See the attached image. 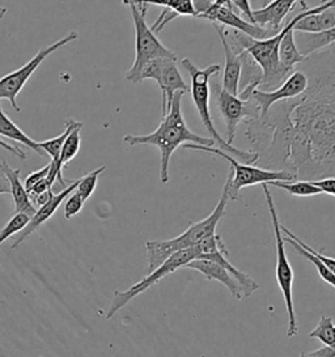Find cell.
I'll list each match as a JSON object with an SVG mask.
<instances>
[{"label": "cell", "instance_id": "obj_1", "mask_svg": "<svg viewBox=\"0 0 335 357\" xmlns=\"http://www.w3.org/2000/svg\"><path fill=\"white\" fill-rule=\"evenodd\" d=\"M304 62L312 71L291 113L287 172L314 178L335 170V43Z\"/></svg>", "mask_w": 335, "mask_h": 357}, {"label": "cell", "instance_id": "obj_2", "mask_svg": "<svg viewBox=\"0 0 335 357\" xmlns=\"http://www.w3.org/2000/svg\"><path fill=\"white\" fill-rule=\"evenodd\" d=\"M184 92H177L172 106L165 116H163L160 125L152 134L147 135H126L124 142L128 146H155L160 151V181L163 183H168L169 181V164L172 155L179 146L186 143H194L199 146L215 147V140L209 137H199L188 128L185 118L182 114L181 101L184 97Z\"/></svg>", "mask_w": 335, "mask_h": 357}, {"label": "cell", "instance_id": "obj_3", "mask_svg": "<svg viewBox=\"0 0 335 357\" xmlns=\"http://www.w3.org/2000/svg\"><path fill=\"white\" fill-rule=\"evenodd\" d=\"M228 190H230V182L227 179L223 188L219 203L216 204L214 211L206 219L193 224L181 236L174 237L172 240H164V241L146 242L148 273H152L154 270H156L157 267H160L173 254L194 248L195 245H198L199 242L206 240L207 237L216 233V227L219 221L223 219V216L225 215L227 202L230 199Z\"/></svg>", "mask_w": 335, "mask_h": 357}, {"label": "cell", "instance_id": "obj_4", "mask_svg": "<svg viewBox=\"0 0 335 357\" xmlns=\"http://www.w3.org/2000/svg\"><path fill=\"white\" fill-rule=\"evenodd\" d=\"M182 67L185 68V71H188L191 79V97L194 101V105L198 110L199 116L202 119L203 126L206 127V130L209 131V135L215 140L216 146L219 149L224 151L225 153L230 155L232 158H239L244 164L253 165L258 161V153L253 152V151H241L239 148L233 147L227 143V140H224L212 121L211 116V110H209V97H211V91H209V79L214 75H218L221 70L219 64H211L207 68L199 70L194 64L191 63V61L185 58L182 59Z\"/></svg>", "mask_w": 335, "mask_h": 357}, {"label": "cell", "instance_id": "obj_5", "mask_svg": "<svg viewBox=\"0 0 335 357\" xmlns=\"http://www.w3.org/2000/svg\"><path fill=\"white\" fill-rule=\"evenodd\" d=\"M185 149H193V151H203V152H209L212 155H216L219 158L227 160L230 164V174H228V182H230V199H239V194L244 188H249L253 185H269L270 182L275 181H287L291 182L295 181V176L291 174L287 170H271V169L258 168V167H253L248 165L244 162H239L234 158H232L228 153H225L224 151H221L216 147H207V146H199L194 143H186L184 144Z\"/></svg>", "mask_w": 335, "mask_h": 357}, {"label": "cell", "instance_id": "obj_6", "mask_svg": "<svg viewBox=\"0 0 335 357\" xmlns=\"http://www.w3.org/2000/svg\"><path fill=\"white\" fill-rule=\"evenodd\" d=\"M124 3L130 7L135 26V61L126 75V79L137 84L140 73L148 62L157 58H177V55L160 43L155 32L147 25V11L139 10L133 0H124Z\"/></svg>", "mask_w": 335, "mask_h": 357}, {"label": "cell", "instance_id": "obj_7", "mask_svg": "<svg viewBox=\"0 0 335 357\" xmlns=\"http://www.w3.org/2000/svg\"><path fill=\"white\" fill-rule=\"evenodd\" d=\"M262 190H263V194H265V198H266L267 208H269L270 216H271L272 228H274V237H275V245H276V282L279 284V288L282 291L283 298H284L285 307H287V314H288L287 335H288V337H293V336L297 335V333H299L292 296L295 273H293L292 266L287 258L282 229H281V222H279V218H278V211H276L275 204H274L271 191L267 189L266 183L262 185Z\"/></svg>", "mask_w": 335, "mask_h": 357}, {"label": "cell", "instance_id": "obj_8", "mask_svg": "<svg viewBox=\"0 0 335 357\" xmlns=\"http://www.w3.org/2000/svg\"><path fill=\"white\" fill-rule=\"evenodd\" d=\"M198 257L199 252L197 246L181 250V252L173 254L170 258H168L167 261L163 263L160 267H157L156 270H154L152 273H148L144 279H142L139 283L130 287L127 291H122V292L117 291L114 292V298H113L105 318L112 319L121 309H124L131 300H134L136 296L146 292L147 289L154 287L161 279H164L170 273H176L179 268H184L188 262H191L193 259H195Z\"/></svg>", "mask_w": 335, "mask_h": 357}, {"label": "cell", "instance_id": "obj_9", "mask_svg": "<svg viewBox=\"0 0 335 357\" xmlns=\"http://www.w3.org/2000/svg\"><path fill=\"white\" fill-rule=\"evenodd\" d=\"M144 80H155L161 89L163 116L172 106L173 97L177 92H190L188 86L177 67V58H157L144 66L139 76V83Z\"/></svg>", "mask_w": 335, "mask_h": 357}, {"label": "cell", "instance_id": "obj_10", "mask_svg": "<svg viewBox=\"0 0 335 357\" xmlns=\"http://www.w3.org/2000/svg\"><path fill=\"white\" fill-rule=\"evenodd\" d=\"M77 38V33H68L66 37H63L62 40L52 43L50 46L41 49L38 53L36 54L31 61L27 64H24L21 68L6 75L0 79V100H8L10 106L16 110L20 112L21 107L16 101V97L22 91V88L27 84V82L29 80L31 75L34 74V71L41 66L42 62L52 53H55L57 50H59L63 46H66L67 43H73Z\"/></svg>", "mask_w": 335, "mask_h": 357}, {"label": "cell", "instance_id": "obj_11", "mask_svg": "<svg viewBox=\"0 0 335 357\" xmlns=\"http://www.w3.org/2000/svg\"><path fill=\"white\" fill-rule=\"evenodd\" d=\"M195 10L198 12V19L209 20L212 24H219L224 28L234 29L249 36L254 40H266L275 36L276 32L265 29L255 24L246 22L233 12L230 7H218L211 0H193ZM279 33V32H278Z\"/></svg>", "mask_w": 335, "mask_h": 357}, {"label": "cell", "instance_id": "obj_12", "mask_svg": "<svg viewBox=\"0 0 335 357\" xmlns=\"http://www.w3.org/2000/svg\"><path fill=\"white\" fill-rule=\"evenodd\" d=\"M215 92L220 116L225 123L227 143L232 146L241 122L257 118L260 116V110L251 98L244 101L239 96L230 95V92L224 91L221 85L215 84Z\"/></svg>", "mask_w": 335, "mask_h": 357}, {"label": "cell", "instance_id": "obj_13", "mask_svg": "<svg viewBox=\"0 0 335 357\" xmlns=\"http://www.w3.org/2000/svg\"><path fill=\"white\" fill-rule=\"evenodd\" d=\"M306 88H308V76L303 71L295 70L279 88L272 91L254 89L251 92V98L258 107L260 116H265L272 105L303 95Z\"/></svg>", "mask_w": 335, "mask_h": 357}, {"label": "cell", "instance_id": "obj_14", "mask_svg": "<svg viewBox=\"0 0 335 357\" xmlns=\"http://www.w3.org/2000/svg\"><path fill=\"white\" fill-rule=\"evenodd\" d=\"M77 185H79V179L73 181L71 185H68L67 188H64L63 191H61L59 194H52V197H50V199L47 200L40 208H37L36 213L31 216V220L27 224V227L20 231L19 238L12 243L10 249H12V250L17 249L21 243L31 236L33 231H36L37 228H40L43 222H46V221L49 220L52 215L57 212V210L59 208V206L62 204L63 202L67 199V197H68L70 194H73V191L76 190Z\"/></svg>", "mask_w": 335, "mask_h": 357}, {"label": "cell", "instance_id": "obj_15", "mask_svg": "<svg viewBox=\"0 0 335 357\" xmlns=\"http://www.w3.org/2000/svg\"><path fill=\"white\" fill-rule=\"evenodd\" d=\"M184 268L195 270L203 276H206L207 280H218L220 283L224 284L232 296L236 297L237 300H242L245 297L240 283L233 278V275L225 267H223L218 262L204 259V258H195L191 262H188Z\"/></svg>", "mask_w": 335, "mask_h": 357}, {"label": "cell", "instance_id": "obj_16", "mask_svg": "<svg viewBox=\"0 0 335 357\" xmlns=\"http://www.w3.org/2000/svg\"><path fill=\"white\" fill-rule=\"evenodd\" d=\"M216 32L219 34L220 43L223 46L224 58H225V67L223 75V83L221 86L224 91L230 92V95H239V85H240L241 61L239 54L236 53L230 43L227 40V36L224 33V26L219 24H214Z\"/></svg>", "mask_w": 335, "mask_h": 357}, {"label": "cell", "instance_id": "obj_17", "mask_svg": "<svg viewBox=\"0 0 335 357\" xmlns=\"http://www.w3.org/2000/svg\"><path fill=\"white\" fill-rule=\"evenodd\" d=\"M297 1L299 0H272L263 8L253 10L254 22L265 29L281 32L284 19L292 11Z\"/></svg>", "mask_w": 335, "mask_h": 357}, {"label": "cell", "instance_id": "obj_18", "mask_svg": "<svg viewBox=\"0 0 335 357\" xmlns=\"http://www.w3.org/2000/svg\"><path fill=\"white\" fill-rule=\"evenodd\" d=\"M0 170L6 174V177L8 179L10 195L15 202V213H27L29 218H31L37 210L31 204L28 191L25 189L24 183L21 182L20 170L10 168L6 161H3L0 164Z\"/></svg>", "mask_w": 335, "mask_h": 357}, {"label": "cell", "instance_id": "obj_19", "mask_svg": "<svg viewBox=\"0 0 335 357\" xmlns=\"http://www.w3.org/2000/svg\"><path fill=\"white\" fill-rule=\"evenodd\" d=\"M295 41L299 52L304 56H309L335 43V26L322 33L295 32Z\"/></svg>", "mask_w": 335, "mask_h": 357}, {"label": "cell", "instance_id": "obj_20", "mask_svg": "<svg viewBox=\"0 0 335 357\" xmlns=\"http://www.w3.org/2000/svg\"><path fill=\"white\" fill-rule=\"evenodd\" d=\"M335 26V7H327L299 20L293 31L302 33H322Z\"/></svg>", "mask_w": 335, "mask_h": 357}, {"label": "cell", "instance_id": "obj_21", "mask_svg": "<svg viewBox=\"0 0 335 357\" xmlns=\"http://www.w3.org/2000/svg\"><path fill=\"white\" fill-rule=\"evenodd\" d=\"M0 135L4 137H8L10 140L24 144L28 148H31V151H34L37 155L45 156L46 153L42 151L38 142L31 140L21 128L16 126L8 116H6L3 107L0 105Z\"/></svg>", "mask_w": 335, "mask_h": 357}, {"label": "cell", "instance_id": "obj_22", "mask_svg": "<svg viewBox=\"0 0 335 357\" xmlns=\"http://www.w3.org/2000/svg\"><path fill=\"white\" fill-rule=\"evenodd\" d=\"M278 56H279V62L292 71H295L296 64L303 63L306 59V56H304L297 49L293 28L283 36L282 41L279 43V49H278Z\"/></svg>", "mask_w": 335, "mask_h": 357}, {"label": "cell", "instance_id": "obj_23", "mask_svg": "<svg viewBox=\"0 0 335 357\" xmlns=\"http://www.w3.org/2000/svg\"><path fill=\"white\" fill-rule=\"evenodd\" d=\"M83 126L76 127L73 128V131L68 134L67 139L64 140L63 144L62 152L59 160L57 162V168L58 172L62 174V169L71 161L73 158L77 156L79 151H80V144H82V137H80V131H82Z\"/></svg>", "mask_w": 335, "mask_h": 357}, {"label": "cell", "instance_id": "obj_24", "mask_svg": "<svg viewBox=\"0 0 335 357\" xmlns=\"http://www.w3.org/2000/svg\"><path fill=\"white\" fill-rule=\"evenodd\" d=\"M83 126L82 122H76L73 119H70L67 123H66V128L63 131V134H61L59 137H52L49 140H45V142H40V147L42 151L49 155L52 158V161L54 162H58L59 156H61V152H62L63 144H64V140L68 137V134L73 131V128L76 127Z\"/></svg>", "mask_w": 335, "mask_h": 357}, {"label": "cell", "instance_id": "obj_25", "mask_svg": "<svg viewBox=\"0 0 335 357\" xmlns=\"http://www.w3.org/2000/svg\"><path fill=\"white\" fill-rule=\"evenodd\" d=\"M269 185L285 190L288 194L293 197H314L322 194V190L314 185L313 181H296V182H287V181H275Z\"/></svg>", "mask_w": 335, "mask_h": 357}, {"label": "cell", "instance_id": "obj_26", "mask_svg": "<svg viewBox=\"0 0 335 357\" xmlns=\"http://www.w3.org/2000/svg\"><path fill=\"white\" fill-rule=\"evenodd\" d=\"M283 240H284V242L290 243V245L292 246L293 249H295L296 252H299L300 255H303L304 258H305L308 262L312 263L314 267H315L317 273H320L321 279L325 280L326 283L329 284L330 287L335 288V275L332 273V270H330L327 266H325L324 263L321 262L315 255L311 254L309 252H306V250L304 249L303 246H300L297 242L293 241L292 238H290V237H287V236H284V234H283Z\"/></svg>", "mask_w": 335, "mask_h": 357}, {"label": "cell", "instance_id": "obj_27", "mask_svg": "<svg viewBox=\"0 0 335 357\" xmlns=\"http://www.w3.org/2000/svg\"><path fill=\"white\" fill-rule=\"evenodd\" d=\"M311 337H315L324 343L325 347H335V331L333 319L327 315L321 317L318 325L309 334Z\"/></svg>", "mask_w": 335, "mask_h": 357}, {"label": "cell", "instance_id": "obj_28", "mask_svg": "<svg viewBox=\"0 0 335 357\" xmlns=\"http://www.w3.org/2000/svg\"><path fill=\"white\" fill-rule=\"evenodd\" d=\"M106 170V167L103 165L98 169H96L94 172H91L89 174H87L83 178L79 179V185L76 188V192L82 197V199H89L94 192V190L97 188V182H98V177L103 174V172Z\"/></svg>", "mask_w": 335, "mask_h": 357}, {"label": "cell", "instance_id": "obj_29", "mask_svg": "<svg viewBox=\"0 0 335 357\" xmlns=\"http://www.w3.org/2000/svg\"><path fill=\"white\" fill-rule=\"evenodd\" d=\"M29 220H31V218L27 213H15L13 218L0 231V245L6 240H8L13 234L22 231Z\"/></svg>", "mask_w": 335, "mask_h": 357}, {"label": "cell", "instance_id": "obj_30", "mask_svg": "<svg viewBox=\"0 0 335 357\" xmlns=\"http://www.w3.org/2000/svg\"><path fill=\"white\" fill-rule=\"evenodd\" d=\"M281 229H282L283 234L284 236H287V237H290V238H292L293 241L297 242L300 246H303L304 249L306 250V252H311V254H313V255H315L321 262L324 263L325 266H327L330 270H332V273H334L335 275V259L334 258H330V257H326V255H324V254H321V252H315L314 249H312V248H309L305 242L302 241L299 237H296L295 234H293L292 231H288L287 228H284V227H282L281 225Z\"/></svg>", "mask_w": 335, "mask_h": 357}, {"label": "cell", "instance_id": "obj_31", "mask_svg": "<svg viewBox=\"0 0 335 357\" xmlns=\"http://www.w3.org/2000/svg\"><path fill=\"white\" fill-rule=\"evenodd\" d=\"M83 206L84 200L82 199V197L76 191H73V194H70L64 202V211H63L64 218L67 220L73 219V216H76L82 211Z\"/></svg>", "mask_w": 335, "mask_h": 357}, {"label": "cell", "instance_id": "obj_32", "mask_svg": "<svg viewBox=\"0 0 335 357\" xmlns=\"http://www.w3.org/2000/svg\"><path fill=\"white\" fill-rule=\"evenodd\" d=\"M49 172H50V164H47L46 167H43V168L40 169V170H37V172L29 174V176L27 177V179H25V182H24V186H25L27 191H29L36 183H38L42 179L46 178V177L49 176Z\"/></svg>", "mask_w": 335, "mask_h": 357}, {"label": "cell", "instance_id": "obj_33", "mask_svg": "<svg viewBox=\"0 0 335 357\" xmlns=\"http://www.w3.org/2000/svg\"><path fill=\"white\" fill-rule=\"evenodd\" d=\"M230 4H232V8L236 7V8L241 12V15L245 17L246 22L255 24V22H254V17H253L251 0H230ZM255 25H257V24H255Z\"/></svg>", "mask_w": 335, "mask_h": 357}, {"label": "cell", "instance_id": "obj_34", "mask_svg": "<svg viewBox=\"0 0 335 357\" xmlns=\"http://www.w3.org/2000/svg\"><path fill=\"white\" fill-rule=\"evenodd\" d=\"M314 185L322 190V194H327L335 197V177H326V178L313 181Z\"/></svg>", "mask_w": 335, "mask_h": 357}, {"label": "cell", "instance_id": "obj_35", "mask_svg": "<svg viewBox=\"0 0 335 357\" xmlns=\"http://www.w3.org/2000/svg\"><path fill=\"white\" fill-rule=\"evenodd\" d=\"M300 357H335V347H324L311 352H303Z\"/></svg>", "mask_w": 335, "mask_h": 357}, {"label": "cell", "instance_id": "obj_36", "mask_svg": "<svg viewBox=\"0 0 335 357\" xmlns=\"http://www.w3.org/2000/svg\"><path fill=\"white\" fill-rule=\"evenodd\" d=\"M0 148H3V149H6V151H8V152L12 153V155H15L16 158H21V160H25V158H27L25 152H24L21 148L10 146V144H8L7 142H4V140H1V139H0Z\"/></svg>", "mask_w": 335, "mask_h": 357}, {"label": "cell", "instance_id": "obj_37", "mask_svg": "<svg viewBox=\"0 0 335 357\" xmlns=\"http://www.w3.org/2000/svg\"><path fill=\"white\" fill-rule=\"evenodd\" d=\"M0 194H10L8 179L1 170H0Z\"/></svg>", "mask_w": 335, "mask_h": 357}, {"label": "cell", "instance_id": "obj_38", "mask_svg": "<svg viewBox=\"0 0 335 357\" xmlns=\"http://www.w3.org/2000/svg\"><path fill=\"white\" fill-rule=\"evenodd\" d=\"M251 1L255 7H258V10H260V8H263L265 6H267L272 0H251Z\"/></svg>", "mask_w": 335, "mask_h": 357}, {"label": "cell", "instance_id": "obj_39", "mask_svg": "<svg viewBox=\"0 0 335 357\" xmlns=\"http://www.w3.org/2000/svg\"><path fill=\"white\" fill-rule=\"evenodd\" d=\"M212 3H214L215 6H218V7H230V8H232L230 0H214Z\"/></svg>", "mask_w": 335, "mask_h": 357}, {"label": "cell", "instance_id": "obj_40", "mask_svg": "<svg viewBox=\"0 0 335 357\" xmlns=\"http://www.w3.org/2000/svg\"><path fill=\"white\" fill-rule=\"evenodd\" d=\"M7 13V8L6 7H0V19H3Z\"/></svg>", "mask_w": 335, "mask_h": 357}, {"label": "cell", "instance_id": "obj_41", "mask_svg": "<svg viewBox=\"0 0 335 357\" xmlns=\"http://www.w3.org/2000/svg\"><path fill=\"white\" fill-rule=\"evenodd\" d=\"M329 0H321V4H325V3H327Z\"/></svg>", "mask_w": 335, "mask_h": 357}, {"label": "cell", "instance_id": "obj_42", "mask_svg": "<svg viewBox=\"0 0 335 357\" xmlns=\"http://www.w3.org/2000/svg\"><path fill=\"white\" fill-rule=\"evenodd\" d=\"M334 331H335V325H334Z\"/></svg>", "mask_w": 335, "mask_h": 357}]
</instances>
